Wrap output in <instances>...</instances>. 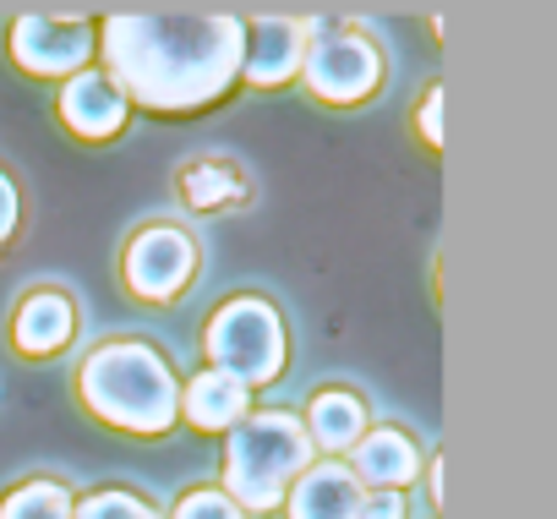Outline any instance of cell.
I'll return each mask as SVG.
<instances>
[{"instance_id": "cell-11", "label": "cell", "mask_w": 557, "mask_h": 519, "mask_svg": "<svg viewBox=\"0 0 557 519\" xmlns=\"http://www.w3.org/2000/svg\"><path fill=\"white\" fill-rule=\"evenodd\" d=\"M361 481L345 465H318L301 470L290 492V519H361Z\"/></svg>"}, {"instance_id": "cell-17", "label": "cell", "mask_w": 557, "mask_h": 519, "mask_svg": "<svg viewBox=\"0 0 557 519\" xmlns=\"http://www.w3.org/2000/svg\"><path fill=\"white\" fill-rule=\"evenodd\" d=\"M72 519H159V514L137 492H94L72 508Z\"/></svg>"}, {"instance_id": "cell-13", "label": "cell", "mask_w": 557, "mask_h": 519, "mask_svg": "<svg viewBox=\"0 0 557 519\" xmlns=\"http://www.w3.org/2000/svg\"><path fill=\"white\" fill-rule=\"evenodd\" d=\"M301 427H307L312 448L350 454V448L361 443V432H367V405H361L356 394H345V388H329V394L312 399V410H307Z\"/></svg>"}, {"instance_id": "cell-8", "label": "cell", "mask_w": 557, "mask_h": 519, "mask_svg": "<svg viewBox=\"0 0 557 519\" xmlns=\"http://www.w3.org/2000/svg\"><path fill=\"white\" fill-rule=\"evenodd\" d=\"M307 55V23L296 17H257L240 34V77H251L257 88H278L301 72Z\"/></svg>"}, {"instance_id": "cell-4", "label": "cell", "mask_w": 557, "mask_h": 519, "mask_svg": "<svg viewBox=\"0 0 557 519\" xmlns=\"http://www.w3.org/2000/svg\"><path fill=\"white\" fill-rule=\"evenodd\" d=\"M208 361L213 372H224L230 383L251 394L273 383L278 367H285V323L262 296H235L208 323Z\"/></svg>"}, {"instance_id": "cell-1", "label": "cell", "mask_w": 557, "mask_h": 519, "mask_svg": "<svg viewBox=\"0 0 557 519\" xmlns=\"http://www.w3.org/2000/svg\"><path fill=\"white\" fill-rule=\"evenodd\" d=\"M240 34L230 12H121L104 23V77L148 110H202L240 77Z\"/></svg>"}, {"instance_id": "cell-2", "label": "cell", "mask_w": 557, "mask_h": 519, "mask_svg": "<svg viewBox=\"0 0 557 519\" xmlns=\"http://www.w3.org/2000/svg\"><path fill=\"white\" fill-rule=\"evenodd\" d=\"M83 405L121 427V432H164L181 410V394H175V372L159 350H148L143 339H115V345H99L88 361H83Z\"/></svg>"}, {"instance_id": "cell-15", "label": "cell", "mask_w": 557, "mask_h": 519, "mask_svg": "<svg viewBox=\"0 0 557 519\" xmlns=\"http://www.w3.org/2000/svg\"><path fill=\"white\" fill-rule=\"evenodd\" d=\"M175 186H181V202L197 208V213H219V208H235V202L246 197L240 170L224 164V159H197V164H186Z\"/></svg>"}, {"instance_id": "cell-7", "label": "cell", "mask_w": 557, "mask_h": 519, "mask_svg": "<svg viewBox=\"0 0 557 519\" xmlns=\"http://www.w3.org/2000/svg\"><path fill=\"white\" fill-rule=\"evenodd\" d=\"M88 50H94V34L83 17L34 12V17L12 23V61L34 77H72V72H83Z\"/></svg>"}, {"instance_id": "cell-16", "label": "cell", "mask_w": 557, "mask_h": 519, "mask_svg": "<svg viewBox=\"0 0 557 519\" xmlns=\"http://www.w3.org/2000/svg\"><path fill=\"white\" fill-rule=\"evenodd\" d=\"M0 519H72V492L61 481H23L0 497Z\"/></svg>"}, {"instance_id": "cell-6", "label": "cell", "mask_w": 557, "mask_h": 519, "mask_svg": "<svg viewBox=\"0 0 557 519\" xmlns=\"http://www.w3.org/2000/svg\"><path fill=\"white\" fill-rule=\"evenodd\" d=\"M197 274V246L175 224H148L126 246V285L143 301H175Z\"/></svg>"}, {"instance_id": "cell-10", "label": "cell", "mask_w": 557, "mask_h": 519, "mask_svg": "<svg viewBox=\"0 0 557 519\" xmlns=\"http://www.w3.org/2000/svg\"><path fill=\"white\" fill-rule=\"evenodd\" d=\"M416 465H421V454H416V443L399 432V427H372V432H361V443L350 448V475L361 481V492L372 486V492H399L410 475H416Z\"/></svg>"}, {"instance_id": "cell-20", "label": "cell", "mask_w": 557, "mask_h": 519, "mask_svg": "<svg viewBox=\"0 0 557 519\" xmlns=\"http://www.w3.org/2000/svg\"><path fill=\"white\" fill-rule=\"evenodd\" d=\"M12 230H17V186H12L7 170H0V246L12 240Z\"/></svg>"}, {"instance_id": "cell-12", "label": "cell", "mask_w": 557, "mask_h": 519, "mask_svg": "<svg viewBox=\"0 0 557 519\" xmlns=\"http://www.w3.org/2000/svg\"><path fill=\"white\" fill-rule=\"evenodd\" d=\"M72 323H77V312L61 291H34L12 318V339L23 356H55L72 339Z\"/></svg>"}, {"instance_id": "cell-3", "label": "cell", "mask_w": 557, "mask_h": 519, "mask_svg": "<svg viewBox=\"0 0 557 519\" xmlns=\"http://www.w3.org/2000/svg\"><path fill=\"white\" fill-rule=\"evenodd\" d=\"M312 465V437L290 410H257L230 427L224 443V497L246 514H268Z\"/></svg>"}, {"instance_id": "cell-18", "label": "cell", "mask_w": 557, "mask_h": 519, "mask_svg": "<svg viewBox=\"0 0 557 519\" xmlns=\"http://www.w3.org/2000/svg\"><path fill=\"white\" fill-rule=\"evenodd\" d=\"M170 519H246L224 492H213V486H197V492H186L181 503H175V514Z\"/></svg>"}, {"instance_id": "cell-5", "label": "cell", "mask_w": 557, "mask_h": 519, "mask_svg": "<svg viewBox=\"0 0 557 519\" xmlns=\"http://www.w3.org/2000/svg\"><path fill=\"white\" fill-rule=\"evenodd\" d=\"M301 77H307V88H312L318 99H329V104H356V99H367V94L377 88L383 61H377V50H372L361 34H323V39L307 45Z\"/></svg>"}, {"instance_id": "cell-14", "label": "cell", "mask_w": 557, "mask_h": 519, "mask_svg": "<svg viewBox=\"0 0 557 519\" xmlns=\"http://www.w3.org/2000/svg\"><path fill=\"white\" fill-rule=\"evenodd\" d=\"M181 410H186L191 427L224 432V427H235V421L246 416V388L230 383L224 372H197V378L186 383V394H181Z\"/></svg>"}, {"instance_id": "cell-9", "label": "cell", "mask_w": 557, "mask_h": 519, "mask_svg": "<svg viewBox=\"0 0 557 519\" xmlns=\"http://www.w3.org/2000/svg\"><path fill=\"white\" fill-rule=\"evenodd\" d=\"M61 121L88 143L115 137L126 126V94L104 72H72L66 88H61Z\"/></svg>"}, {"instance_id": "cell-19", "label": "cell", "mask_w": 557, "mask_h": 519, "mask_svg": "<svg viewBox=\"0 0 557 519\" xmlns=\"http://www.w3.org/2000/svg\"><path fill=\"white\" fill-rule=\"evenodd\" d=\"M361 519H405V497L399 492H367L361 497Z\"/></svg>"}, {"instance_id": "cell-22", "label": "cell", "mask_w": 557, "mask_h": 519, "mask_svg": "<svg viewBox=\"0 0 557 519\" xmlns=\"http://www.w3.org/2000/svg\"><path fill=\"white\" fill-rule=\"evenodd\" d=\"M432 497L443 503V459H432Z\"/></svg>"}, {"instance_id": "cell-21", "label": "cell", "mask_w": 557, "mask_h": 519, "mask_svg": "<svg viewBox=\"0 0 557 519\" xmlns=\"http://www.w3.org/2000/svg\"><path fill=\"white\" fill-rule=\"evenodd\" d=\"M437 115H443V94L432 88L426 104H421V137H426L432 148H443V121H437Z\"/></svg>"}]
</instances>
